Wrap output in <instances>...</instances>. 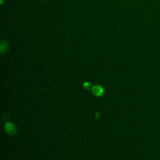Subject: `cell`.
I'll return each mask as SVG.
<instances>
[{
    "mask_svg": "<svg viewBox=\"0 0 160 160\" xmlns=\"http://www.w3.org/2000/svg\"><path fill=\"white\" fill-rule=\"evenodd\" d=\"M83 87H84L85 89H88L89 88V87H90V84H89V82H84V84H83Z\"/></svg>",
    "mask_w": 160,
    "mask_h": 160,
    "instance_id": "cell-4",
    "label": "cell"
},
{
    "mask_svg": "<svg viewBox=\"0 0 160 160\" xmlns=\"http://www.w3.org/2000/svg\"><path fill=\"white\" fill-rule=\"evenodd\" d=\"M91 91L94 95H95L96 96H100L103 94L104 90L101 86L96 85V86H92V88L91 89Z\"/></svg>",
    "mask_w": 160,
    "mask_h": 160,
    "instance_id": "cell-2",
    "label": "cell"
},
{
    "mask_svg": "<svg viewBox=\"0 0 160 160\" xmlns=\"http://www.w3.org/2000/svg\"><path fill=\"white\" fill-rule=\"evenodd\" d=\"M3 2V0H1V4H2Z\"/></svg>",
    "mask_w": 160,
    "mask_h": 160,
    "instance_id": "cell-5",
    "label": "cell"
},
{
    "mask_svg": "<svg viewBox=\"0 0 160 160\" xmlns=\"http://www.w3.org/2000/svg\"><path fill=\"white\" fill-rule=\"evenodd\" d=\"M4 129L6 132L11 135H13L16 133V127H14V126L11 123V122H7L5 124L4 126Z\"/></svg>",
    "mask_w": 160,
    "mask_h": 160,
    "instance_id": "cell-1",
    "label": "cell"
},
{
    "mask_svg": "<svg viewBox=\"0 0 160 160\" xmlns=\"http://www.w3.org/2000/svg\"><path fill=\"white\" fill-rule=\"evenodd\" d=\"M8 44L7 41H6L4 40L1 41V45H0V52L1 54H3L6 51V50L8 49Z\"/></svg>",
    "mask_w": 160,
    "mask_h": 160,
    "instance_id": "cell-3",
    "label": "cell"
}]
</instances>
